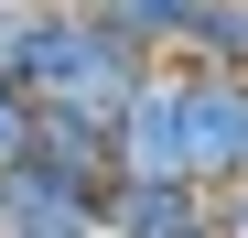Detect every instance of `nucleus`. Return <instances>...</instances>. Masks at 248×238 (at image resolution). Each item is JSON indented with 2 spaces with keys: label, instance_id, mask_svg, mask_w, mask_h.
I'll list each match as a JSON object with an SVG mask.
<instances>
[{
  "label": "nucleus",
  "instance_id": "nucleus-1",
  "mask_svg": "<svg viewBox=\"0 0 248 238\" xmlns=\"http://www.w3.org/2000/svg\"><path fill=\"white\" fill-rule=\"evenodd\" d=\"M140 76H151V54H140L108 11H44V0H32V33H22V87L44 98V108L119 119Z\"/></svg>",
  "mask_w": 248,
  "mask_h": 238
},
{
  "label": "nucleus",
  "instance_id": "nucleus-2",
  "mask_svg": "<svg viewBox=\"0 0 248 238\" xmlns=\"http://www.w3.org/2000/svg\"><path fill=\"white\" fill-rule=\"evenodd\" d=\"M97 11L130 33L140 54H184V33H194V11H205V0H97Z\"/></svg>",
  "mask_w": 248,
  "mask_h": 238
},
{
  "label": "nucleus",
  "instance_id": "nucleus-3",
  "mask_svg": "<svg viewBox=\"0 0 248 238\" xmlns=\"http://www.w3.org/2000/svg\"><path fill=\"white\" fill-rule=\"evenodd\" d=\"M32 119H44V98H32L22 76H0V163H22V152H32Z\"/></svg>",
  "mask_w": 248,
  "mask_h": 238
},
{
  "label": "nucleus",
  "instance_id": "nucleus-4",
  "mask_svg": "<svg viewBox=\"0 0 248 238\" xmlns=\"http://www.w3.org/2000/svg\"><path fill=\"white\" fill-rule=\"evenodd\" d=\"M22 33H32V0H0V76H22Z\"/></svg>",
  "mask_w": 248,
  "mask_h": 238
}]
</instances>
